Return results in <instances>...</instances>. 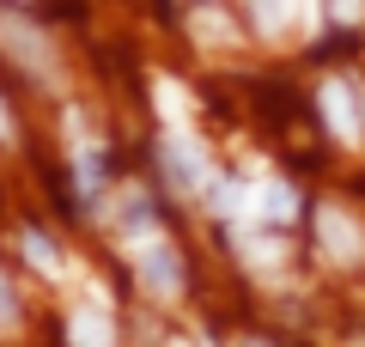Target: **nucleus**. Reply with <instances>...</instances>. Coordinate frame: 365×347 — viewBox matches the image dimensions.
<instances>
[{
    "label": "nucleus",
    "instance_id": "nucleus-1",
    "mask_svg": "<svg viewBox=\"0 0 365 347\" xmlns=\"http://www.w3.org/2000/svg\"><path fill=\"white\" fill-rule=\"evenodd\" d=\"M158 165H165L170 189H207V183H213L207 177V159L182 141V134H165V141H158Z\"/></svg>",
    "mask_w": 365,
    "mask_h": 347
},
{
    "label": "nucleus",
    "instance_id": "nucleus-2",
    "mask_svg": "<svg viewBox=\"0 0 365 347\" xmlns=\"http://www.w3.org/2000/svg\"><path fill=\"white\" fill-rule=\"evenodd\" d=\"M140 281L153 293H182V256L177 244H146L140 250Z\"/></svg>",
    "mask_w": 365,
    "mask_h": 347
},
{
    "label": "nucleus",
    "instance_id": "nucleus-3",
    "mask_svg": "<svg viewBox=\"0 0 365 347\" xmlns=\"http://www.w3.org/2000/svg\"><path fill=\"white\" fill-rule=\"evenodd\" d=\"M323 110H329V122H335L341 141H353V134H359V122H365V110H353V86H347V79L323 86Z\"/></svg>",
    "mask_w": 365,
    "mask_h": 347
},
{
    "label": "nucleus",
    "instance_id": "nucleus-4",
    "mask_svg": "<svg viewBox=\"0 0 365 347\" xmlns=\"http://www.w3.org/2000/svg\"><path fill=\"white\" fill-rule=\"evenodd\" d=\"M317 219H323V244L335 250V256H359V238H353V226L335 213V207H323Z\"/></svg>",
    "mask_w": 365,
    "mask_h": 347
},
{
    "label": "nucleus",
    "instance_id": "nucleus-5",
    "mask_svg": "<svg viewBox=\"0 0 365 347\" xmlns=\"http://www.w3.org/2000/svg\"><path fill=\"white\" fill-rule=\"evenodd\" d=\"M67 341H73V347H110V329H104V317L79 311V317L67 323Z\"/></svg>",
    "mask_w": 365,
    "mask_h": 347
},
{
    "label": "nucleus",
    "instance_id": "nucleus-6",
    "mask_svg": "<svg viewBox=\"0 0 365 347\" xmlns=\"http://www.w3.org/2000/svg\"><path fill=\"white\" fill-rule=\"evenodd\" d=\"M250 13H256L262 31H280V25L292 19V0H250Z\"/></svg>",
    "mask_w": 365,
    "mask_h": 347
},
{
    "label": "nucleus",
    "instance_id": "nucleus-7",
    "mask_svg": "<svg viewBox=\"0 0 365 347\" xmlns=\"http://www.w3.org/2000/svg\"><path fill=\"white\" fill-rule=\"evenodd\" d=\"M25 256L37 262V268H55V244L43 238V231H25Z\"/></svg>",
    "mask_w": 365,
    "mask_h": 347
},
{
    "label": "nucleus",
    "instance_id": "nucleus-8",
    "mask_svg": "<svg viewBox=\"0 0 365 347\" xmlns=\"http://www.w3.org/2000/svg\"><path fill=\"white\" fill-rule=\"evenodd\" d=\"M207 195H213V207H220V213H232V207H237V183H232V177H213Z\"/></svg>",
    "mask_w": 365,
    "mask_h": 347
},
{
    "label": "nucleus",
    "instance_id": "nucleus-9",
    "mask_svg": "<svg viewBox=\"0 0 365 347\" xmlns=\"http://www.w3.org/2000/svg\"><path fill=\"white\" fill-rule=\"evenodd\" d=\"M13 317H19V298H13V286L0 281V329H6V323H13Z\"/></svg>",
    "mask_w": 365,
    "mask_h": 347
},
{
    "label": "nucleus",
    "instance_id": "nucleus-10",
    "mask_svg": "<svg viewBox=\"0 0 365 347\" xmlns=\"http://www.w3.org/2000/svg\"><path fill=\"white\" fill-rule=\"evenodd\" d=\"M0 141H6V110H0Z\"/></svg>",
    "mask_w": 365,
    "mask_h": 347
}]
</instances>
